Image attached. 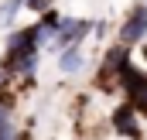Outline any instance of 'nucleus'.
Listing matches in <instances>:
<instances>
[{"mask_svg":"<svg viewBox=\"0 0 147 140\" xmlns=\"http://www.w3.org/2000/svg\"><path fill=\"white\" fill-rule=\"evenodd\" d=\"M24 3H28V10H38V14L48 10V0H24Z\"/></svg>","mask_w":147,"mask_h":140,"instance_id":"8","label":"nucleus"},{"mask_svg":"<svg viewBox=\"0 0 147 140\" xmlns=\"http://www.w3.org/2000/svg\"><path fill=\"white\" fill-rule=\"evenodd\" d=\"M92 24L89 21H75V17H69V21H62V28H58V38H55V48H79V41L86 38V31H89Z\"/></svg>","mask_w":147,"mask_h":140,"instance_id":"3","label":"nucleus"},{"mask_svg":"<svg viewBox=\"0 0 147 140\" xmlns=\"http://www.w3.org/2000/svg\"><path fill=\"white\" fill-rule=\"evenodd\" d=\"M110 127H113V133H120V137H127V140H144V130H140V113H137L130 103L113 109Z\"/></svg>","mask_w":147,"mask_h":140,"instance_id":"1","label":"nucleus"},{"mask_svg":"<svg viewBox=\"0 0 147 140\" xmlns=\"http://www.w3.org/2000/svg\"><path fill=\"white\" fill-rule=\"evenodd\" d=\"M0 137H14V116H10L7 103H0Z\"/></svg>","mask_w":147,"mask_h":140,"instance_id":"6","label":"nucleus"},{"mask_svg":"<svg viewBox=\"0 0 147 140\" xmlns=\"http://www.w3.org/2000/svg\"><path fill=\"white\" fill-rule=\"evenodd\" d=\"M21 3H24V0H7V7H3V14H0V17H3L7 24H10V17H14V14L21 10Z\"/></svg>","mask_w":147,"mask_h":140,"instance_id":"7","label":"nucleus"},{"mask_svg":"<svg viewBox=\"0 0 147 140\" xmlns=\"http://www.w3.org/2000/svg\"><path fill=\"white\" fill-rule=\"evenodd\" d=\"M130 106H134V109H137L140 116H147V79L140 82V89H137V92L130 96Z\"/></svg>","mask_w":147,"mask_h":140,"instance_id":"5","label":"nucleus"},{"mask_svg":"<svg viewBox=\"0 0 147 140\" xmlns=\"http://www.w3.org/2000/svg\"><path fill=\"white\" fill-rule=\"evenodd\" d=\"M82 65H86V58H82L79 48H65V51L58 55V69L69 72V75H72V72H82Z\"/></svg>","mask_w":147,"mask_h":140,"instance_id":"4","label":"nucleus"},{"mask_svg":"<svg viewBox=\"0 0 147 140\" xmlns=\"http://www.w3.org/2000/svg\"><path fill=\"white\" fill-rule=\"evenodd\" d=\"M14 140H31V137H28V133H21V137H14Z\"/></svg>","mask_w":147,"mask_h":140,"instance_id":"9","label":"nucleus"},{"mask_svg":"<svg viewBox=\"0 0 147 140\" xmlns=\"http://www.w3.org/2000/svg\"><path fill=\"white\" fill-rule=\"evenodd\" d=\"M147 38V3L140 7H134L130 10V17L123 21V28H120V44H137V41H144Z\"/></svg>","mask_w":147,"mask_h":140,"instance_id":"2","label":"nucleus"}]
</instances>
